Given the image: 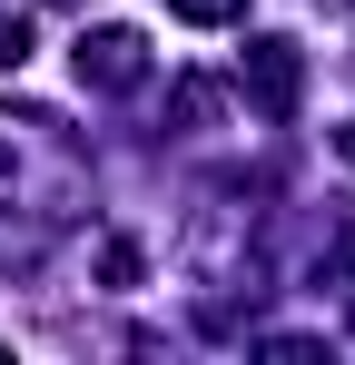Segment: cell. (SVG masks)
Wrapping results in <instances>:
<instances>
[{"instance_id":"1","label":"cell","mask_w":355,"mask_h":365,"mask_svg":"<svg viewBox=\"0 0 355 365\" xmlns=\"http://www.w3.org/2000/svg\"><path fill=\"white\" fill-rule=\"evenodd\" d=\"M237 89H247L257 119H296V99H306V50H296V40H247Z\"/></svg>"},{"instance_id":"2","label":"cell","mask_w":355,"mask_h":365,"mask_svg":"<svg viewBox=\"0 0 355 365\" xmlns=\"http://www.w3.org/2000/svg\"><path fill=\"white\" fill-rule=\"evenodd\" d=\"M69 60H79L89 89H138V79H148V40H138L128 20H109V30H79V50H69Z\"/></svg>"},{"instance_id":"3","label":"cell","mask_w":355,"mask_h":365,"mask_svg":"<svg viewBox=\"0 0 355 365\" xmlns=\"http://www.w3.org/2000/svg\"><path fill=\"white\" fill-rule=\"evenodd\" d=\"M217 109H227V99H217V79H178V89H168V119H187V128H207Z\"/></svg>"},{"instance_id":"4","label":"cell","mask_w":355,"mask_h":365,"mask_svg":"<svg viewBox=\"0 0 355 365\" xmlns=\"http://www.w3.org/2000/svg\"><path fill=\"white\" fill-rule=\"evenodd\" d=\"M138 277H148L138 237H99V287H138Z\"/></svg>"},{"instance_id":"5","label":"cell","mask_w":355,"mask_h":365,"mask_svg":"<svg viewBox=\"0 0 355 365\" xmlns=\"http://www.w3.org/2000/svg\"><path fill=\"white\" fill-rule=\"evenodd\" d=\"M187 30H227V20H247V0H168Z\"/></svg>"},{"instance_id":"6","label":"cell","mask_w":355,"mask_h":365,"mask_svg":"<svg viewBox=\"0 0 355 365\" xmlns=\"http://www.w3.org/2000/svg\"><path fill=\"white\" fill-rule=\"evenodd\" d=\"M30 60V20H20V10H0V69H20Z\"/></svg>"},{"instance_id":"7","label":"cell","mask_w":355,"mask_h":365,"mask_svg":"<svg viewBox=\"0 0 355 365\" xmlns=\"http://www.w3.org/2000/svg\"><path fill=\"white\" fill-rule=\"evenodd\" d=\"M336 148H346V158H355V119H346V128H336Z\"/></svg>"},{"instance_id":"8","label":"cell","mask_w":355,"mask_h":365,"mask_svg":"<svg viewBox=\"0 0 355 365\" xmlns=\"http://www.w3.org/2000/svg\"><path fill=\"white\" fill-rule=\"evenodd\" d=\"M0 178H10V148H0Z\"/></svg>"},{"instance_id":"9","label":"cell","mask_w":355,"mask_h":365,"mask_svg":"<svg viewBox=\"0 0 355 365\" xmlns=\"http://www.w3.org/2000/svg\"><path fill=\"white\" fill-rule=\"evenodd\" d=\"M346 326H355V297H346Z\"/></svg>"}]
</instances>
